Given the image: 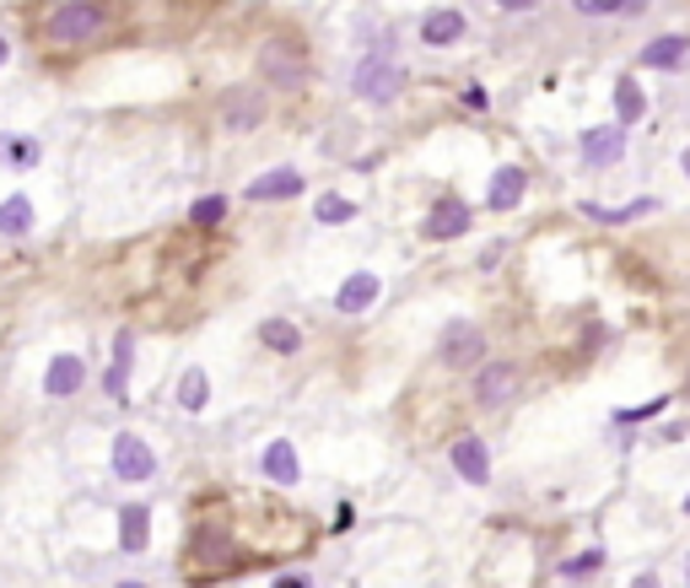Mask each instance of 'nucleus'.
<instances>
[{
  "label": "nucleus",
  "mask_w": 690,
  "mask_h": 588,
  "mask_svg": "<svg viewBox=\"0 0 690 588\" xmlns=\"http://www.w3.org/2000/svg\"><path fill=\"white\" fill-rule=\"evenodd\" d=\"M636 588H658V584H653V578H642V584H636Z\"/></svg>",
  "instance_id": "nucleus-35"
},
{
  "label": "nucleus",
  "mask_w": 690,
  "mask_h": 588,
  "mask_svg": "<svg viewBox=\"0 0 690 588\" xmlns=\"http://www.w3.org/2000/svg\"><path fill=\"white\" fill-rule=\"evenodd\" d=\"M604 567V551H588V556H577V562H566L562 573L566 578H588V573H599Z\"/></svg>",
  "instance_id": "nucleus-26"
},
{
  "label": "nucleus",
  "mask_w": 690,
  "mask_h": 588,
  "mask_svg": "<svg viewBox=\"0 0 690 588\" xmlns=\"http://www.w3.org/2000/svg\"><path fill=\"white\" fill-rule=\"evenodd\" d=\"M470 227V205L453 195H442L432 211H427V238H459Z\"/></svg>",
  "instance_id": "nucleus-10"
},
{
  "label": "nucleus",
  "mask_w": 690,
  "mask_h": 588,
  "mask_svg": "<svg viewBox=\"0 0 690 588\" xmlns=\"http://www.w3.org/2000/svg\"><path fill=\"white\" fill-rule=\"evenodd\" d=\"M264 475H270L275 486H292V480H297V449H292V443H270V449H264Z\"/></svg>",
  "instance_id": "nucleus-16"
},
{
  "label": "nucleus",
  "mask_w": 690,
  "mask_h": 588,
  "mask_svg": "<svg viewBox=\"0 0 690 588\" xmlns=\"http://www.w3.org/2000/svg\"><path fill=\"white\" fill-rule=\"evenodd\" d=\"M686 49H690V38H686V33H669V38H653V44L642 49V66H653V70H675L680 60H686Z\"/></svg>",
  "instance_id": "nucleus-14"
},
{
  "label": "nucleus",
  "mask_w": 690,
  "mask_h": 588,
  "mask_svg": "<svg viewBox=\"0 0 690 588\" xmlns=\"http://www.w3.org/2000/svg\"><path fill=\"white\" fill-rule=\"evenodd\" d=\"M259 340H264L270 351H281V357L303 351V329H292L286 319H270V325H259Z\"/></svg>",
  "instance_id": "nucleus-18"
},
{
  "label": "nucleus",
  "mask_w": 690,
  "mask_h": 588,
  "mask_svg": "<svg viewBox=\"0 0 690 588\" xmlns=\"http://www.w3.org/2000/svg\"><path fill=\"white\" fill-rule=\"evenodd\" d=\"M377 303V275H367V270H357L340 292H335V308L340 314H362V308H373Z\"/></svg>",
  "instance_id": "nucleus-12"
},
{
  "label": "nucleus",
  "mask_w": 690,
  "mask_h": 588,
  "mask_svg": "<svg viewBox=\"0 0 690 588\" xmlns=\"http://www.w3.org/2000/svg\"><path fill=\"white\" fill-rule=\"evenodd\" d=\"M453 470H459L470 486H486V480H491V454H486V443H480V438H459V443H453Z\"/></svg>",
  "instance_id": "nucleus-8"
},
{
  "label": "nucleus",
  "mask_w": 690,
  "mask_h": 588,
  "mask_svg": "<svg viewBox=\"0 0 690 588\" xmlns=\"http://www.w3.org/2000/svg\"><path fill=\"white\" fill-rule=\"evenodd\" d=\"M103 22H109V5H103V0H65L60 11L44 22V38H49V44H60V49H70V44L98 38V33H103Z\"/></svg>",
  "instance_id": "nucleus-1"
},
{
  "label": "nucleus",
  "mask_w": 690,
  "mask_h": 588,
  "mask_svg": "<svg viewBox=\"0 0 690 588\" xmlns=\"http://www.w3.org/2000/svg\"><path fill=\"white\" fill-rule=\"evenodd\" d=\"M275 588H314V584H308V578H297V573H286V578H281Z\"/></svg>",
  "instance_id": "nucleus-31"
},
{
  "label": "nucleus",
  "mask_w": 690,
  "mask_h": 588,
  "mask_svg": "<svg viewBox=\"0 0 690 588\" xmlns=\"http://www.w3.org/2000/svg\"><path fill=\"white\" fill-rule=\"evenodd\" d=\"M523 5H534V0H502V11H523Z\"/></svg>",
  "instance_id": "nucleus-32"
},
{
  "label": "nucleus",
  "mask_w": 690,
  "mask_h": 588,
  "mask_svg": "<svg viewBox=\"0 0 690 588\" xmlns=\"http://www.w3.org/2000/svg\"><path fill=\"white\" fill-rule=\"evenodd\" d=\"M351 216H357V205H351L346 195H324V200H318V222H351Z\"/></svg>",
  "instance_id": "nucleus-25"
},
{
  "label": "nucleus",
  "mask_w": 690,
  "mask_h": 588,
  "mask_svg": "<svg viewBox=\"0 0 690 588\" xmlns=\"http://www.w3.org/2000/svg\"><path fill=\"white\" fill-rule=\"evenodd\" d=\"M686 513H690V497H686Z\"/></svg>",
  "instance_id": "nucleus-38"
},
{
  "label": "nucleus",
  "mask_w": 690,
  "mask_h": 588,
  "mask_svg": "<svg viewBox=\"0 0 690 588\" xmlns=\"http://www.w3.org/2000/svg\"><path fill=\"white\" fill-rule=\"evenodd\" d=\"M669 399H647V405H636V410H621V421H647V416H658Z\"/></svg>",
  "instance_id": "nucleus-29"
},
{
  "label": "nucleus",
  "mask_w": 690,
  "mask_h": 588,
  "mask_svg": "<svg viewBox=\"0 0 690 588\" xmlns=\"http://www.w3.org/2000/svg\"><path fill=\"white\" fill-rule=\"evenodd\" d=\"M151 470H157V454L135 432H120L114 438V475L120 480H151Z\"/></svg>",
  "instance_id": "nucleus-5"
},
{
  "label": "nucleus",
  "mask_w": 690,
  "mask_h": 588,
  "mask_svg": "<svg viewBox=\"0 0 690 588\" xmlns=\"http://www.w3.org/2000/svg\"><path fill=\"white\" fill-rule=\"evenodd\" d=\"M146 540H151V513H146L140 502H129L125 513H120V545H125L129 556H140Z\"/></svg>",
  "instance_id": "nucleus-13"
},
{
  "label": "nucleus",
  "mask_w": 690,
  "mask_h": 588,
  "mask_svg": "<svg viewBox=\"0 0 690 588\" xmlns=\"http://www.w3.org/2000/svg\"><path fill=\"white\" fill-rule=\"evenodd\" d=\"M5 55H11V49H5V38H0V66H5Z\"/></svg>",
  "instance_id": "nucleus-34"
},
{
  "label": "nucleus",
  "mask_w": 690,
  "mask_h": 588,
  "mask_svg": "<svg viewBox=\"0 0 690 588\" xmlns=\"http://www.w3.org/2000/svg\"><path fill=\"white\" fill-rule=\"evenodd\" d=\"M205 399H211V384H205V373H200V368H189L184 384H179V405H184V410H205Z\"/></svg>",
  "instance_id": "nucleus-23"
},
{
  "label": "nucleus",
  "mask_w": 690,
  "mask_h": 588,
  "mask_svg": "<svg viewBox=\"0 0 690 588\" xmlns=\"http://www.w3.org/2000/svg\"><path fill=\"white\" fill-rule=\"evenodd\" d=\"M512 394H518V368H512V362L480 368V378H475V399H480V405H507Z\"/></svg>",
  "instance_id": "nucleus-7"
},
{
  "label": "nucleus",
  "mask_w": 690,
  "mask_h": 588,
  "mask_svg": "<svg viewBox=\"0 0 690 588\" xmlns=\"http://www.w3.org/2000/svg\"><path fill=\"white\" fill-rule=\"evenodd\" d=\"M81 384H87V362H81V357H70V351L55 357V362H49V373H44V394H49V399H65V394L81 389Z\"/></svg>",
  "instance_id": "nucleus-9"
},
{
  "label": "nucleus",
  "mask_w": 690,
  "mask_h": 588,
  "mask_svg": "<svg viewBox=\"0 0 690 588\" xmlns=\"http://www.w3.org/2000/svg\"><path fill=\"white\" fill-rule=\"evenodd\" d=\"M459 33H464V16H459V11H432V16L421 22V38H427V44H453Z\"/></svg>",
  "instance_id": "nucleus-17"
},
{
  "label": "nucleus",
  "mask_w": 690,
  "mask_h": 588,
  "mask_svg": "<svg viewBox=\"0 0 690 588\" xmlns=\"http://www.w3.org/2000/svg\"><path fill=\"white\" fill-rule=\"evenodd\" d=\"M27 227H33V205H27L22 195H11L5 205H0V233H5V238H22Z\"/></svg>",
  "instance_id": "nucleus-20"
},
{
  "label": "nucleus",
  "mask_w": 690,
  "mask_h": 588,
  "mask_svg": "<svg viewBox=\"0 0 690 588\" xmlns=\"http://www.w3.org/2000/svg\"><path fill=\"white\" fill-rule=\"evenodd\" d=\"M227 120H233V125H259V120H264V103H259L253 92H233V98H227Z\"/></svg>",
  "instance_id": "nucleus-22"
},
{
  "label": "nucleus",
  "mask_w": 690,
  "mask_h": 588,
  "mask_svg": "<svg viewBox=\"0 0 690 588\" xmlns=\"http://www.w3.org/2000/svg\"><path fill=\"white\" fill-rule=\"evenodd\" d=\"M464 109H475V114H480V109H486V92H480V87H464Z\"/></svg>",
  "instance_id": "nucleus-30"
},
{
  "label": "nucleus",
  "mask_w": 690,
  "mask_h": 588,
  "mask_svg": "<svg viewBox=\"0 0 690 588\" xmlns=\"http://www.w3.org/2000/svg\"><path fill=\"white\" fill-rule=\"evenodd\" d=\"M259 70L275 81V87H303L308 81V49L292 44V38H270L259 49Z\"/></svg>",
  "instance_id": "nucleus-2"
},
{
  "label": "nucleus",
  "mask_w": 690,
  "mask_h": 588,
  "mask_svg": "<svg viewBox=\"0 0 690 588\" xmlns=\"http://www.w3.org/2000/svg\"><path fill=\"white\" fill-rule=\"evenodd\" d=\"M686 173H690V146H686Z\"/></svg>",
  "instance_id": "nucleus-36"
},
{
  "label": "nucleus",
  "mask_w": 690,
  "mask_h": 588,
  "mask_svg": "<svg viewBox=\"0 0 690 588\" xmlns=\"http://www.w3.org/2000/svg\"><path fill=\"white\" fill-rule=\"evenodd\" d=\"M0 151H5L11 162H33V157H38V146H27L22 135H5V140H0Z\"/></svg>",
  "instance_id": "nucleus-27"
},
{
  "label": "nucleus",
  "mask_w": 690,
  "mask_h": 588,
  "mask_svg": "<svg viewBox=\"0 0 690 588\" xmlns=\"http://www.w3.org/2000/svg\"><path fill=\"white\" fill-rule=\"evenodd\" d=\"M475 357H486V335L470 325V319L442 329V362H448V368H470Z\"/></svg>",
  "instance_id": "nucleus-4"
},
{
  "label": "nucleus",
  "mask_w": 690,
  "mask_h": 588,
  "mask_svg": "<svg viewBox=\"0 0 690 588\" xmlns=\"http://www.w3.org/2000/svg\"><path fill=\"white\" fill-rule=\"evenodd\" d=\"M222 216H227V200H222V195H205V200H194V211H189V222H194L200 233H211V227H216Z\"/></svg>",
  "instance_id": "nucleus-24"
},
{
  "label": "nucleus",
  "mask_w": 690,
  "mask_h": 588,
  "mask_svg": "<svg viewBox=\"0 0 690 588\" xmlns=\"http://www.w3.org/2000/svg\"><path fill=\"white\" fill-rule=\"evenodd\" d=\"M129 351H135V340H129V329H120V340H114V368H109V378H103V389L114 394H125V373H129Z\"/></svg>",
  "instance_id": "nucleus-19"
},
{
  "label": "nucleus",
  "mask_w": 690,
  "mask_h": 588,
  "mask_svg": "<svg viewBox=\"0 0 690 588\" xmlns=\"http://www.w3.org/2000/svg\"><path fill=\"white\" fill-rule=\"evenodd\" d=\"M120 588H146V584H120Z\"/></svg>",
  "instance_id": "nucleus-37"
},
{
  "label": "nucleus",
  "mask_w": 690,
  "mask_h": 588,
  "mask_svg": "<svg viewBox=\"0 0 690 588\" xmlns=\"http://www.w3.org/2000/svg\"><path fill=\"white\" fill-rule=\"evenodd\" d=\"M642 5H647V0H626V16H636V11H642Z\"/></svg>",
  "instance_id": "nucleus-33"
},
{
  "label": "nucleus",
  "mask_w": 690,
  "mask_h": 588,
  "mask_svg": "<svg viewBox=\"0 0 690 588\" xmlns=\"http://www.w3.org/2000/svg\"><path fill=\"white\" fill-rule=\"evenodd\" d=\"M523 190H529V173L523 168H502L497 179H491V211H512L518 200H523Z\"/></svg>",
  "instance_id": "nucleus-15"
},
{
  "label": "nucleus",
  "mask_w": 690,
  "mask_h": 588,
  "mask_svg": "<svg viewBox=\"0 0 690 588\" xmlns=\"http://www.w3.org/2000/svg\"><path fill=\"white\" fill-rule=\"evenodd\" d=\"M642 109H647V103H642V87H636L631 76H621V81H615V114H621V125H636Z\"/></svg>",
  "instance_id": "nucleus-21"
},
{
  "label": "nucleus",
  "mask_w": 690,
  "mask_h": 588,
  "mask_svg": "<svg viewBox=\"0 0 690 588\" xmlns=\"http://www.w3.org/2000/svg\"><path fill=\"white\" fill-rule=\"evenodd\" d=\"M626 157V125H604V131L582 135V162L588 168H610Z\"/></svg>",
  "instance_id": "nucleus-6"
},
{
  "label": "nucleus",
  "mask_w": 690,
  "mask_h": 588,
  "mask_svg": "<svg viewBox=\"0 0 690 588\" xmlns=\"http://www.w3.org/2000/svg\"><path fill=\"white\" fill-rule=\"evenodd\" d=\"M303 195V173L297 168H275V173H259L249 184V200H292Z\"/></svg>",
  "instance_id": "nucleus-11"
},
{
  "label": "nucleus",
  "mask_w": 690,
  "mask_h": 588,
  "mask_svg": "<svg viewBox=\"0 0 690 588\" xmlns=\"http://www.w3.org/2000/svg\"><path fill=\"white\" fill-rule=\"evenodd\" d=\"M582 16H615V11H626V0H572Z\"/></svg>",
  "instance_id": "nucleus-28"
},
{
  "label": "nucleus",
  "mask_w": 690,
  "mask_h": 588,
  "mask_svg": "<svg viewBox=\"0 0 690 588\" xmlns=\"http://www.w3.org/2000/svg\"><path fill=\"white\" fill-rule=\"evenodd\" d=\"M399 87H405V70L394 66L388 55H373V60H362V70H357V92H362L367 103L399 98Z\"/></svg>",
  "instance_id": "nucleus-3"
}]
</instances>
